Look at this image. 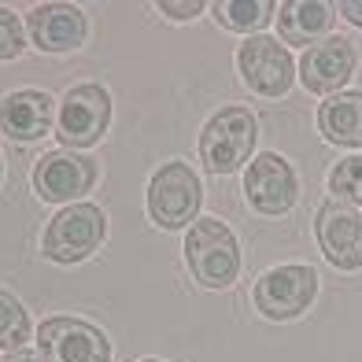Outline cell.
<instances>
[{
  "label": "cell",
  "mask_w": 362,
  "mask_h": 362,
  "mask_svg": "<svg viewBox=\"0 0 362 362\" xmlns=\"http://www.w3.org/2000/svg\"><path fill=\"white\" fill-rule=\"evenodd\" d=\"M185 259L189 270L207 288H229L240 274V252L237 237L218 218H196L185 237Z\"/></svg>",
  "instance_id": "6da1fadb"
},
{
  "label": "cell",
  "mask_w": 362,
  "mask_h": 362,
  "mask_svg": "<svg viewBox=\"0 0 362 362\" xmlns=\"http://www.w3.org/2000/svg\"><path fill=\"white\" fill-rule=\"evenodd\" d=\"M259 122L248 107H222L200 134V159L211 174H233L252 159Z\"/></svg>",
  "instance_id": "7a4b0ae2"
},
{
  "label": "cell",
  "mask_w": 362,
  "mask_h": 362,
  "mask_svg": "<svg viewBox=\"0 0 362 362\" xmlns=\"http://www.w3.org/2000/svg\"><path fill=\"white\" fill-rule=\"evenodd\" d=\"M107 218L96 204H74L48 222L45 229V255L52 262H81L104 240Z\"/></svg>",
  "instance_id": "3957f363"
},
{
  "label": "cell",
  "mask_w": 362,
  "mask_h": 362,
  "mask_svg": "<svg viewBox=\"0 0 362 362\" xmlns=\"http://www.w3.org/2000/svg\"><path fill=\"white\" fill-rule=\"evenodd\" d=\"M315 296H318V274L310 267L292 262V267H274L259 277L255 307L274 322H288V318H300Z\"/></svg>",
  "instance_id": "277c9868"
},
{
  "label": "cell",
  "mask_w": 362,
  "mask_h": 362,
  "mask_svg": "<svg viewBox=\"0 0 362 362\" xmlns=\"http://www.w3.org/2000/svg\"><path fill=\"white\" fill-rule=\"evenodd\" d=\"M200 211V181L185 163H163L148 185V215L163 229H177L185 222H196Z\"/></svg>",
  "instance_id": "5b68a950"
},
{
  "label": "cell",
  "mask_w": 362,
  "mask_h": 362,
  "mask_svg": "<svg viewBox=\"0 0 362 362\" xmlns=\"http://www.w3.org/2000/svg\"><path fill=\"white\" fill-rule=\"evenodd\" d=\"M37 348L48 362H111V344L96 325L78 318H48L37 329Z\"/></svg>",
  "instance_id": "8992f818"
},
{
  "label": "cell",
  "mask_w": 362,
  "mask_h": 362,
  "mask_svg": "<svg viewBox=\"0 0 362 362\" xmlns=\"http://www.w3.org/2000/svg\"><path fill=\"white\" fill-rule=\"evenodd\" d=\"M111 119V96L104 86H78L63 96L59 104V141L71 144V148H89L100 141V134L107 129Z\"/></svg>",
  "instance_id": "52a82bcc"
},
{
  "label": "cell",
  "mask_w": 362,
  "mask_h": 362,
  "mask_svg": "<svg viewBox=\"0 0 362 362\" xmlns=\"http://www.w3.org/2000/svg\"><path fill=\"white\" fill-rule=\"evenodd\" d=\"M237 67H240L244 86L259 96H285L292 89L296 63L288 56V48L274 37H252L248 45H240Z\"/></svg>",
  "instance_id": "ba28073f"
},
{
  "label": "cell",
  "mask_w": 362,
  "mask_h": 362,
  "mask_svg": "<svg viewBox=\"0 0 362 362\" xmlns=\"http://www.w3.org/2000/svg\"><path fill=\"white\" fill-rule=\"evenodd\" d=\"M315 233H318L325 259L337 270H358L362 267V215L355 207L340 204V200L322 204Z\"/></svg>",
  "instance_id": "9c48e42d"
},
{
  "label": "cell",
  "mask_w": 362,
  "mask_h": 362,
  "mask_svg": "<svg viewBox=\"0 0 362 362\" xmlns=\"http://www.w3.org/2000/svg\"><path fill=\"white\" fill-rule=\"evenodd\" d=\"M244 196H248V204L259 211V215H285V211L296 204V174H292V167L274 152L255 156L248 174H244Z\"/></svg>",
  "instance_id": "30bf717a"
},
{
  "label": "cell",
  "mask_w": 362,
  "mask_h": 362,
  "mask_svg": "<svg viewBox=\"0 0 362 362\" xmlns=\"http://www.w3.org/2000/svg\"><path fill=\"white\" fill-rule=\"evenodd\" d=\"M93 181H96V163L74 152H48L34 167V189L48 204L78 200L81 192L93 189Z\"/></svg>",
  "instance_id": "8fae6325"
},
{
  "label": "cell",
  "mask_w": 362,
  "mask_h": 362,
  "mask_svg": "<svg viewBox=\"0 0 362 362\" xmlns=\"http://www.w3.org/2000/svg\"><path fill=\"white\" fill-rule=\"evenodd\" d=\"M355 74V48L344 37H322L300 56V78L307 93L337 96V89Z\"/></svg>",
  "instance_id": "7c38bea8"
},
{
  "label": "cell",
  "mask_w": 362,
  "mask_h": 362,
  "mask_svg": "<svg viewBox=\"0 0 362 362\" xmlns=\"http://www.w3.org/2000/svg\"><path fill=\"white\" fill-rule=\"evenodd\" d=\"M26 30L41 52H71L86 41V15L74 4H37L26 19Z\"/></svg>",
  "instance_id": "4fadbf2b"
},
{
  "label": "cell",
  "mask_w": 362,
  "mask_h": 362,
  "mask_svg": "<svg viewBox=\"0 0 362 362\" xmlns=\"http://www.w3.org/2000/svg\"><path fill=\"white\" fill-rule=\"evenodd\" d=\"M52 126V96L37 93V89H19L0 100V129L11 137V141H37L48 134Z\"/></svg>",
  "instance_id": "5bb4252c"
},
{
  "label": "cell",
  "mask_w": 362,
  "mask_h": 362,
  "mask_svg": "<svg viewBox=\"0 0 362 362\" xmlns=\"http://www.w3.org/2000/svg\"><path fill=\"white\" fill-rule=\"evenodd\" d=\"M333 4H322V0H288L281 4L277 15V26H281V37L288 45H318L322 34H329L333 26Z\"/></svg>",
  "instance_id": "9a60e30c"
},
{
  "label": "cell",
  "mask_w": 362,
  "mask_h": 362,
  "mask_svg": "<svg viewBox=\"0 0 362 362\" xmlns=\"http://www.w3.org/2000/svg\"><path fill=\"white\" fill-rule=\"evenodd\" d=\"M318 126L325 141L344 148H362V93H337L318 107Z\"/></svg>",
  "instance_id": "2e32d148"
},
{
  "label": "cell",
  "mask_w": 362,
  "mask_h": 362,
  "mask_svg": "<svg viewBox=\"0 0 362 362\" xmlns=\"http://www.w3.org/2000/svg\"><path fill=\"white\" fill-rule=\"evenodd\" d=\"M274 15L270 0H218L215 4V19L226 30H237V34H252V30H262Z\"/></svg>",
  "instance_id": "e0dca14e"
},
{
  "label": "cell",
  "mask_w": 362,
  "mask_h": 362,
  "mask_svg": "<svg viewBox=\"0 0 362 362\" xmlns=\"http://www.w3.org/2000/svg\"><path fill=\"white\" fill-rule=\"evenodd\" d=\"M26 340H30V318H26L23 303L11 292L0 288V348H8L15 355Z\"/></svg>",
  "instance_id": "ac0fdd59"
},
{
  "label": "cell",
  "mask_w": 362,
  "mask_h": 362,
  "mask_svg": "<svg viewBox=\"0 0 362 362\" xmlns=\"http://www.w3.org/2000/svg\"><path fill=\"white\" fill-rule=\"evenodd\" d=\"M329 192L348 207H362V156H348L329 170Z\"/></svg>",
  "instance_id": "d6986e66"
},
{
  "label": "cell",
  "mask_w": 362,
  "mask_h": 362,
  "mask_svg": "<svg viewBox=\"0 0 362 362\" xmlns=\"http://www.w3.org/2000/svg\"><path fill=\"white\" fill-rule=\"evenodd\" d=\"M23 26L19 19L8 11V8H0V59H15V56H23Z\"/></svg>",
  "instance_id": "ffe728a7"
},
{
  "label": "cell",
  "mask_w": 362,
  "mask_h": 362,
  "mask_svg": "<svg viewBox=\"0 0 362 362\" xmlns=\"http://www.w3.org/2000/svg\"><path fill=\"white\" fill-rule=\"evenodd\" d=\"M200 0H185V4H170V0H163L159 11L163 15H170V19H192V15H200Z\"/></svg>",
  "instance_id": "44dd1931"
},
{
  "label": "cell",
  "mask_w": 362,
  "mask_h": 362,
  "mask_svg": "<svg viewBox=\"0 0 362 362\" xmlns=\"http://www.w3.org/2000/svg\"><path fill=\"white\" fill-rule=\"evenodd\" d=\"M340 15H344V19H348L351 26L362 30V0H344V4H340Z\"/></svg>",
  "instance_id": "7402d4cb"
},
{
  "label": "cell",
  "mask_w": 362,
  "mask_h": 362,
  "mask_svg": "<svg viewBox=\"0 0 362 362\" xmlns=\"http://www.w3.org/2000/svg\"><path fill=\"white\" fill-rule=\"evenodd\" d=\"M8 362H48L45 355H34V351H15Z\"/></svg>",
  "instance_id": "603a6c76"
},
{
  "label": "cell",
  "mask_w": 362,
  "mask_h": 362,
  "mask_svg": "<svg viewBox=\"0 0 362 362\" xmlns=\"http://www.w3.org/2000/svg\"><path fill=\"white\" fill-rule=\"evenodd\" d=\"M144 362H156V358H144Z\"/></svg>",
  "instance_id": "cb8c5ba5"
}]
</instances>
